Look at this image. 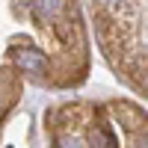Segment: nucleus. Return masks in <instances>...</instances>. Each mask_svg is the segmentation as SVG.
Segmentation results:
<instances>
[{
	"label": "nucleus",
	"instance_id": "nucleus-1",
	"mask_svg": "<svg viewBox=\"0 0 148 148\" xmlns=\"http://www.w3.org/2000/svg\"><path fill=\"white\" fill-rule=\"evenodd\" d=\"M12 59H15V65L30 71V74H45L47 68V59L42 51H36V47H15L12 51Z\"/></svg>",
	"mask_w": 148,
	"mask_h": 148
},
{
	"label": "nucleus",
	"instance_id": "nucleus-2",
	"mask_svg": "<svg viewBox=\"0 0 148 148\" xmlns=\"http://www.w3.org/2000/svg\"><path fill=\"white\" fill-rule=\"evenodd\" d=\"M59 9H62V0H33V15L39 18V21L56 18Z\"/></svg>",
	"mask_w": 148,
	"mask_h": 148
},
{
	"label": "nucleus",
	"instance_id": "nucleus-3",
	"mask_svg": "<svg viewBox=\"0 0 148 148\" xmlns=\"http://www.w3.org/2000/svg\"><path fill=\"white\" fill-rule=\"evenodd\" d=\"M98 148H119L116 133H113V127H110L107 121H101V125H98Z\"/></svg>",
	"mask_w": 148,
	"mask_h": 148
},
{
	"label": "nucleus",
	"instance_id": "nucleus-4",
	"mask_svg": "<svg viewBox=\"0 0 148 148\" xmlns=\"http://www.w3.org/2000/svg\"><path fill=\"white\" fill-rule=\"evenodd\" d=\"M56 148H80V142H77V139H59Z\"/></svg>",
	"mask_w": 148,
	"mask_h": 148
},
{
	"label": "nucleus",
	"instance_id": "nucleus-5",
	"mask_svg": "<svg viewBox=\"0 0 148 148\" xmlns=\"http://www.w3.org/2000/svg\"><path fill=\"white\" fill-rule=\"evenodd\" d=\"M101 3H107V6H113V3H121V0H101Z\"/></svg>",
	"mask_w": 148,
	"mask_h": 148
}]
</instances>
